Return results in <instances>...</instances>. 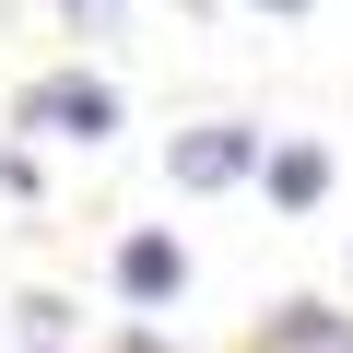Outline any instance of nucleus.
<instances>
[{"label": "nucleus", "instance_id": "5", "mask_svg": "<svg viewBox=\"0 0 353 353\" xmlns=\"http://www.w3.org/2000/svg\"><path fill=\"white\" fill-rule=\"evenodd\" d=\"M271 189H283V201H318V189H330V153H306V141L271 153Z\"/></svg>", "mask_w": 353, "mask_h": 353}, {"label": "nucleus", "instance_id": "2", "mask_svg": "<svg viewBox=\"0 0 353 353\" xmlns=\"http://www.w3.org/2000/svg\"><path fill=\"white\" fill-rule=\"evenodd\" d=\"M224 176H248V130H189L176 141V189H224Z\"/></svg>", "mask_w": 353, "mask_h": 353}, {"label": "nucleus", "instance_id": "1", "mask_svg": "<svg viewBox=\"0 0 353 353\" xmlns=\"http://www.w3.org/2000/svg\"><path fill=\"white\" fill-rule=\"evenodd\" d=\"M24 130H48V141H106V130H118V94L83 83V71H59V83L24 94Z\"/></svg>", "mask_w": 353, "mask_h": 353}, {"label": "nucleus", "instance_id": "4", "mask_svg": "<svg viewBox=\"0 0 353 353\" xmlns=\"http://www.w3.org/2000/svg\"><path fill=\"white\" fill-rule=\"evenodd\" d=\"M271 353H353V330H341L330 306H283V318H271Z\"/></svg>", "mask_w": 353, "mask_h": 353}, {"label": "nucleus", "instance_id": "6", "mask_svg": "<svg viewBox=\"0 0 353 353\" xmlns=\"http://www.w3.org/2000/svg\"><path fill=\"white\" fill-rule=\"evenodd\" d=\"M59 12H71V36H118V12H130V0H59Z\"/></svg>", "mask_w": 353, "mask_h": 353}, {"label": "nucleus", "instance_id": "7", "mask_svg": "<svg viewBox=\"0 0 353 353\" xmlns=\"http://www.w3.org/2000/svg\"><path fill=\"white\" fill-rule=\"evenodd\" d=\"M271 12H306V0H271Z\"/></svg>", "mask_w": 353, "mask_h": 353}, {"label": "nucleus", "instance_id": "3", "mask_svg": "<svg viewBox=\"0 0 353 353\" xmlns=\"http://www.w3.org/2000/svg\"><path fill=\"white\" fill-rule=\"evenodd\" d=\"M118 283H130V306H165V294H176V248H165V236H130V248H118Z\"/></svg>", "mask_w": 353, "mask_h": 353}]
</instances>
